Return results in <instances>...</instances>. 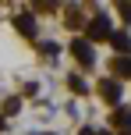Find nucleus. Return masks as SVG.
Wrapping results in <instances>:
<instances>
[{
    "mask_svg": "<svg viewBox=\"0 0 131 135\" xmlns=\"http://www.w3.org/2000/svg\"><path fill=\"white\" fill-rule=\"evenodd\" d=\"M85 32H89V39H110V32H113V28H110V18H106V14H96Z\"/></svg>",
    "mask_w": 131,
    "mask_h": 135,
    "instance_id": "nucleus-1",
    "label": "nucleus"
},
{
    "mask_svg": "<svg viewBox=\"0 0 131 135\" xmlns=\"http://www.w3.org/2000/svg\"><path fill=\"white\" fill-rule=\"evenodd\" d=\"M71 54L78 57L82 68H92V61H96V57H92V46H89L85 39H75V43H71Z\"/></svg>",
    "mask_w": 131,
    "mask_h": 135,
    "instance_id": "nucleus-2",
    "label": "nucleus"
},
{
    "mask_svg": "<svg viewBox=\"0 0 131 135\" xmlns=\"http://www.w3.org/2000/svg\"><path fill=\"white\" fill-rule=\"evenodd\" d=\"M99 93H103V100H106V103H120V82H117V78H103Z\"/></svg>",
    "mask_w": 131,
    "mask_h": 135,
    "instance_id": "nucleus-3",
    "label": "nucleus"
},
{
    "mask_svg": "<svg viewBox=\"0 0 131 135\" xmlns=\"http://www.w3.org/2000/svg\"><path fill=\"white\" fill-rule=\"evenodd\" d=\"M14 28H18L25 39H32V36H35V18H32V14H18V18H14Z\"/></svg>",
    "mask_w": 131,
    "mask_h": 135,
    "instance_id": "nucleus-4",
    "label": "nucleus"
},
{
    "mask_svg": "<svg viewBox=\"0 0 131 135\" xmlns=\"http://www.w3.org/2000/svg\"><path fill=\"white\" fill-rule=\"evenodd\" d=\"M110 43L117 54H131V36L128 32H110Z\"/></svg>",
    "mask_w": 131,
    "mask_h": 135,
    "instance_id": "nucleus-5",
    "label": "nucleus"
},
{
    "mask_svg": "<svg viewBox=\"0 0 131 135\" xmlns=\"http://www.w3.org/2000/svg\"><path fill=\"white\" fill-rule=\"evenodd\" d=\"M113 121H117L120 135H131V110H117V114H113Z\"/></svg>",
    "mask_w": 131,
    "mask_h": 135,
    "instance_id": "nucleus-6",
    "label": "nucleus"
},
{
    "mask_svg": "<svg viewBox=\"0 0 131 135\" xmlns=\"http://www.w3.org/2000/svg\"><path fill=\"white\" fill-rule=\"evenodd\" d=\"M113 68H117V75H128V78H131V57H117Z\"/></svg>",
    "mask_w": 131,
    "mask_h": 135,
    "instance_id": "nucleus-7",
    "label": "nucleus"
},
{
    "mask_svg": "<svg viewBox=\"0 0 131 135\" xmlns=\"http://www.w3.org/2000/svg\"><path fill=\"white\" fill-rule=\"evenodd\" d=\"M67 85H71V93H78V96H82V93H89V85H85L82 78H75V75H71V82H67Z\"/></svg>",
    "mask_w": 131,
    "mask_h": 135,
    "instance_id": "nucleus-8",
    "label": "nucleus"
},
{
    "mask_svg": "<svg viewBox=\"0 0 131 135\" xmlns=\"http://www.w3.org/2000/svg\"><path fill=\"white\" fill-rule=\"evenodd\" d=\"M32 4H35V11H53L57 0H32Z\"/></svg>",
    "mask_w": 131,
    "mask_h": 135,
    "instance_id": "nucleus-9",
    "label": "nucleus"
},
{
    "mask_svg": "<svg viewBox=\"0 0 131 135\" xmlns=\"http://www.w3.org/2000/svg\"><path fill=\"white\" fill-rule=\"evenodd\" d=\"M0 128H4V117H0Z\"/></svg>",
    "mask_w": 131,
    "mask_h": 135,
    "instance_id": "nucleus-10",
    "label": "nucleus"
},
{
    "mask_svg": "<svg viewBox=\"0 0 131 135\" xmlns=\"http://www.w3.org/2000/svg\"><path fill=\"white\" fill-rule=\"evenodd\" d=\"M99 135H110V132H99Z\"/></svg>",
    "mask_w": 131,
    "mask_h": 135,
    "instance_id": "nucleus-11",
    "label": "nucleus"
}]
</instances>
